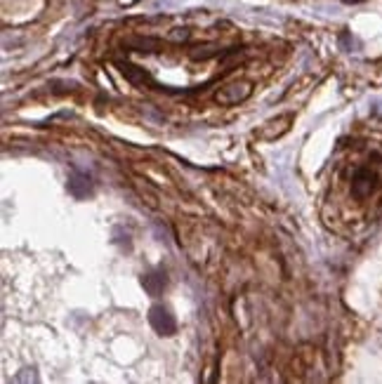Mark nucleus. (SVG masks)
I'll return each instance as SVG.
<instances>
[{"label":"nucleus","instance_id":"6","mask_svg":"<svg viewBox=\"0 0 382 384\" xmlns=\"http://www.w3.org/2000/svg\"><path fill=\"white\" fill-rule=\"evenodd\" d=\"M120 66V71H123V76L130 80V83H135V85H153V80H151V76L146 71H142L139 66H135V64H130V62H120L118 64Z\"/></svg>","mask_w":382,"mask_h":384},{"label":"nucleus","instance_id":"2","mask_svg":"<svg viewBox=\"0 0 382 384\" xmlns=\"http://www.w3.org/2000/svg\"><path fill=\"white\" fill-rule=\"evenodd\" d=\"M66 186H69L71 196H76V198H90L92 193H95V179H92L90 172L80 170V167H71Z\"/></svg>","mask_w":382,"mask_h":384},{"label":"nucleus","instance_id":"5","mask_svg":"<svg viewBox=\"0 0 382 384\" xmlns=\"http://www.w3.org/2000/svg\"><path fill=\"white\" fill-rule=\"evenodd\" d=\"M165 286H167V276L163 269H153V271L142 276V288L151 297H158V295L165 290Z\"/></svg>","mask_w":382,"mask_h":384},{"label":"nucleus","instance_id":"1","mask_svg":"<svg viewBox=\"0 0 382 384\" xmlns=\"http://www.w3.org/2000/svg\"><path fill=\"white\" fill-rule=\"evenodd\" d=\"M378 184H380V174L373 167H359L352 179V191L357 198H366L378 188Z\"/></svg>","mask_w":382,"mask_h":384},{"label":"nucleus","instance_id":"3","mask_svg":"<svg viewBox=\"0 0 382 384\" xmlns=\"http://www.w3.org/2000/svg\"><path fill=\"white\" fill-rule=\"evenodd\" d=\"M149 323L158 335H163V338H170V335H175V330H177L175 316L160 305H153L149 309Z\"/></svg>","mask_w":382,"mask_h":384},{"label":"nucleus","instance_id":"4","mask_svg":"<svg viewBox=\"0 0 382 384\" xmlns=\"http://www.w3.org/2000/svg\"><path fill=\"white\" fill-rule=\"evenodd\" d=\"M248 94H250V83H231V85L222 87L215 99L224 106H234V104L248 99Z\"/></svg>","mask_w":382,"mask_h":384}]
</instances>
